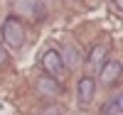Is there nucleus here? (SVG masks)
Masks as SVG:
<instances>
[{
	"mask_svg": "<svg viewBox=\"0 0 123 115\" xmlns=\"http://www.w3.org/2000/svg\"><path fill=\"white\" fill-rule=\"evenodd\" d=\"M3 42L10 47V49H20L25 44V27L22 22H20L17 17H7L5 22H3Z\"/></svg>",
	"mask_w": 123,
	"mask_h": 115,
	"instance_id": "nucleus-1",
	"label": "nucleus"
},
{
	"mask_svg": "<svg viewBox=\"0 0 123 115\" xmlns=\"http://www.w3.org/2000/svg\"><path fill=\"white\" fill-rule=\"evenodd\" d=\"M42 69L47 76H52L54 81H59L62 76H64V64H62V56L57 49H47L42 54Z\"/></svg>",
	"mask_w": 123,
	"mask_h": 115,
	"instance_id": "nucleus-2",
	"label": "nucleus"
},
{
	"mask_svg": "<svg viewBox=\"0 0 123 115\" xmlns=\"http://www.w3.org/2000/svg\"><path fill=\"white\" fill-rule=\"evenodd\" d=\"M98 76H101V83L104 86H111V83H116L121 78V64L113 59H106L104 61V66L98 69Z\"/></svg>",
	"mask_w": 123,
	"mask_h": 115,
	"instance_id": "nucleus-3",
	"label": "nucleus"
},
{
	"mask_svg": "<svg viewBox=\"0 0 123 115\" xmlns=\"http://www.w3.org/2000/svg\"><path fill=\"white\" fill-rule=\"evenodd\" d=\"M94 93H96V81L91 76H81L79 78V86H76V96H79V103L86 105V103L94 100Z\"/></svg>",
	"mask_w": 123,
	"mask_h": 115,
	"instance_id": "nucleus-4",
	"label": "nucleus"
},
{
	"mask_svg": "<svg viewBox=\"0 0 123 115\" xmlns=\"http://www.w3.org/2000/svg\"><path fill=\"white\" fill-rule=\"evenodd\" d=\"M37 91L39 93H42V96H59V93H62V86H59V81H54L52 76H39L37 78Z\"/></svg>",
	"mask_w": 123,
	"mask_h": 115,
	"instance_id": "nucleus-5",
	"label": "nucleus"
},
{
	"mask_svg": "<svg viewBox=\"0 0 123 115\" xmlns=\"http://www.w3.org/2000/svg\"><path fill=\"white\" fill-rule=\"evenodd\" d=\"M106 56H108V49H106V44H94V47H91V51H89V66L98 71L101 66H104Z\"/></svg>",
	"mask_w": 123,
	"mask_h": 115,
	"instance_id": "nucleus-6",
	"label": "nucleus"
},
{
	"mask_svg": "<svg viewBox=\"0 0 123 115\" xmlns=\"http://www.w3.org/2000/svg\"><path fill=\"white\" fill-rule=\"evenodd\" d=\"M59 56H62V64H64L67 69H76L81 64V56H79V51L71 47V44H64L59 51Z\"/></svg>",
	"mask_w": 123,
	"mask_h": 115,
	"instance_id": "nucleus-7",
	"label": "nucleus"
},
{
	"mask_svg": "<svg viewBox=\"0 0 123 115\" xmlns=\"http://www.w3.org/2000/svg\"><path fill=\"white\" fill-rule=\"evenodd\" d=\"M101 115H123V100L121 96H113L104 108H101Z\"/></svg>",
	"mask_w": 123,
	"mask_h": 115,
	"instance_id": "nucleus-8",
	"label": "nucleus"
},
{
	"mask_svg": "<svg viewBox=\"0 0 123 115\" xmlns=\"http://www.w3.org/2000/svg\"><path fill=\"white\" fill-rule=\"evenodd\" d=\"M5 59H7V49H5L3 44H0V64H3V61H5Z\"/></svg>",
	"mask_w": 123,
	"mask_h": 115,
	"instance_id": "nucleus-9",
	"label": "nucleus"
},
{
	"mask_svg": "<svg viewBox=\"0 0 123 115\" xmlns=\"http://www.w3.org/2000/svg\"><path fill=\"white\" fill-rule=\"evenodd\" d=\"M113 5H116V10H121L123 7V0H113Z\"/></svg>",
	"mask_w": 123,
	"mask_h": 115,
	"instance_id": "nucleus-10",
	"label": "nucleus"
}]
</instances>
